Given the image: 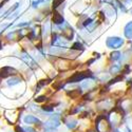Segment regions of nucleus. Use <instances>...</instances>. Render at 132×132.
<instances>
[{"label": "nucleus", "instance_id": "9b49d317", "mask_svg": "<svg viewBox=\"0 0 132 132\" xmlns=\"http://www.w3.org/2000/svg\"><path fill=\"white\" fill-rule=\"evenodd\" d=\"M81 94H82V89H81V88H80V89H75V90H72V91H69L68 92V95L71 98H77Z\"/></svg>", "mask_w": 132, "mask_h": 132}, {"label": "nucleus", "instance_id": "b1692460", "mask_svg": "<svg viewBox=\"0 0 132 132\" xmlns=\"http://www.w3.org/2000/svg\"><path fill=\"white\" fill-rule=\"evenodd\" d=\"M130 13H131V14H132V7H131V9H130Z\"/></svg>", "mask_w": 132, "mask_h": 132}, {"label": "nucleus", "instance_id": "aec40b11", "mask_svg": "<svg viewBox=\"0 0 132 132\" xmlns=\"http://www.w3.org/2000/svg\"><path fill=\"white\" fill-rule=\"evenodd\" d=\"M24 130H26V132H37L34 128H32V127H27V128H24Z\"/></svg>", "mask_w": 132, "mask_h": 132}, {"label": "nucleus", "instance_id": "2eb2a0df", "mask_svg": "<svg viewBox=\"0 0 132 132\" xmlns=\"http://www.w3.org/2000/svg\"><path fill=\"white\" fill-rule=\"evenodd\" d=\"M115 3L117 4L118 9L122 11V13H127V7H126V5H125L123 2H120V0H116Z\"/></svg>", "mask_w": 132, "mask_h": 132}, {"label": "nucleus", "instance_id": "4468645a", "mask_svg": "<svg viewBox=\"0 0 132 132\" xmlns=\"http://www.w3.org/2000/svg\"><path fill=\"white\" fill-rule=\"evenodd\" d=\"M41 110L46 113H52V112H54V107L52 105H43L41 107Z\"/></svg>", "mask_w": 132, "mask_h": 132}, {"label": "nucleus", "instance_id": "7ed1b4c3", "mask_svg": "<svg viewBox=\"0 0 132 132\" xmlns=\"http://www.w3.org/2000/svg\"><path fill=\"white\" fill-rule=\"evenodd\" d=\"M17 74L18 71L13 67H10V65H5V67L0 69V78H9L11 76H14Z\"/></svg>", "mask_w": 132, "mask_h": 132}, {"label": "nucleus", "instance_id": "ddd939ff", "mask_svg": "<svg viewBox=\"0 0 132 132\" xmlns=\"http://www.w3.org/2000/svg\"><path fill=\"white\" fill-rule=\"evenodd\" d=\"M64 123L67 125L68 129H70V130H73L75 127H77V120L74 119V118H70L69 120H65Z\"/></svg>", "mask_w": 132, "mask_h": 132}, {"label": "nucleus", "instance_id": "412c9836", "mask_svg": "<svg viewBox=\"0 0 132 132\" xmlns=\"http://www.w3.org/2000/svg\"><path fill=\"white\" fill-rule=\"evenodd\" d=\"M122 2H123L125 5H127V4H132V0H122Z\"/></svg>", "mask_w": 132, "mask_h": 132}, {"label": "nucleus", "instance_id": "0eeeda50", "mask_svg": "<svg viewBox=\"0 0 132 132\" xmlns=\"http://www.w3.org/2000/svg\"><path fill=\"white\" fill-rule=\"evenodd\" d=\"M124 35L127 39L131 40L132 39V21H129V22L125 26L124 28Z\"/></svg>", "mask_w": 132, "mask_h": 132}, {"label": "nucleus", "instance_id": "20e7f679", "mask_svg": "<svg viewBox=\"0 0 132 132\" xmlns=\"http://www.w3.org/2000/svg\"><path fill=\"white\" fill-rule=\"evenodd\" d=\"M23 122H24L26 124H28V125H38V126H40V125L42 124L41 120H40L38 117L32 115V114L26 115V116L23 117Z\"/></svg>", "mask_w": 132, "mask_h": 132}, {"label": "nucleus", "instance_id": "423d86ee", "mask_svg": "<svg viewBox=\"0 0 132 132\" xmlns=\"http://www.w3.org/2000/svg\"><path fill=\"white\" fill-rule=\"evenodd\" d=\"M64 22V19H63V16L58 13L57 11H54L53 12V23L56 24V26H60Z\"/></svg>", "mask_w": 132, "mask_h": 132}, {"label": "nucleus", "instance_id": "f8f14e48", "mask_svg": "<svg viewBox=\"0 0 132 132\" xmlns=\"http://www.w3.org/2000/svg\"><path fill=\"white\" fill-rule=\"evenodd\" d=\"M122 56H123V54L120 53L119 51H113L111 54H110V58H111L113 61H118L122 59Z\"/></svg>", "mask_w": 132, "mask_h": 132}, {"label": "nucleus", "instance_id": "4be33fe9", "mask_svg": "<svg viewBox=\"0 0 132 132\" xmlns=\"http://www.w3.org/2000/svg\"><path fill=\"white\" fill-rule=\"evenodd\" d=\"M3 48V46H2V42H1V40H0V50H1Z\"/></svg>", "mask_w": 132, "mask_h": 132}, {"label": "nucleus", "instance_id": "a211bd4d", "mask_svg": "<svg viewBox=\"0 0 132 132\" xmlns=\"http://www.w3.org/2000/svg\"><path fill=\"white\" fill-rule=\"evenodd\" d=\"M15 132H26V130H24V128H22L21 126H19V125H16L15 126V130H14Z\"/></svg>", "mask_w": 132, "mask_h": 132}, {"label": "nucleus", "instance_id": "f257e3e1", "mask_svg": "<svg viewBox=\"0 0 132 132\" xmlns=\"http://www.w3.org/2000/svg\"><path fill=\"white\" fill-rule=\"evenodd\" d=\"M88 78H93V79H96L94 77V75L91 71H81V72H75L73 73L70 77L65 80L67 84H77V82H80V81H84Z\"/></svg>", "mask_w": 132, "mask_h": 132}, {"label": "nucleus", "instance_id": "39448f33", "mask_svg": "<svg viewBox=\"0 0 132 132\" xmlns=\"http://www.w3.org/2000/svg\"><path fill=\"white\" fill-rule=\"evenodd\" d=\"M21 82V78L17 75H14V76H11L6 79V86L12 88V87H15L17 85H19Z\"/></svg>", "mask_w": 132, "mask_h": 132}, {"label": "nucleus", "instance_id": "f03ea898", "mask_svg": "<svg viewBox=\"0 0 132 132\" xmlns=\"http://www.w3.org/2000/svg\"><path fill=\"white\" fill-rule=\"evenodd\" d=\"M125 43V40L122 37H117V36H113V37H108L106 40V46L107 48L111 49V50H117L119 48H122Z\"/></svg>", "mask_w": 132, "mask_h": 132}, {"label": "nucleus", "instance_id": "f3484780", "mask_svg": "<svg viewBox=\"0 0 132 132\" xmlns=\"http://www.w3.org/2000/svg\"><path fill=\"white\" fill-rule=\"evenodd\" d=\"M61 2H62V0H54V1H53V9L56 11L57 7L61 4Z\"/></svg>", "mask_w": 132, "mask_h": 132}, {"label": "nucleus", "instance_id": "1a4fd4ad", "mask_svg": "<svg viewBox=\"0 0 132 132\" xmlns=\"http://www.w3.org/2000/svg\"><path fill=\"white\" fill-rule=\"evenodd\" d=\"M70 49H71V51H76V52H81V51H84L85 50V47H84V45L81 42H79V41H75L73 45L70 47Z\"/></svg>", "mask_w": 132, "mask_h": 132}, {"label": "nucleus", "instance_id": "393cba45", "mask_svg": "<svg viewBox=\"0 0 132 132\" xmlns=\"http://www.w3.org/2000/svg\"><path fill=\"white\" fill-rule=\"evenodd\" d=\"M130 43H131V49H132V40L130 41Z\"/></svg>", "mask_w": 132, "mask_h": 132}, {"label": "nucleus", "instance_id": "5701e85b", "mask_svg": "<svg viewBox=\"0 0 132 132\" xmlns=\"http://www.w3.org/2000/svg\"><path fill=\"white\" fill-rule=\"evenodd\" d=\"M113 132H119V130H117V129H113Z\"/></svg>", "mask_w": 132, "mask_h": 132}, {"label": "nucleus", "instance_id": "9d476101", "mask_svg": "<svg viewBox=\"0 0 132 132\" xmlns=\"http://www.w3.org/2000/svg\"><path fill=\"white\" fill-rule=\"evenodd\" d=\"M65 84H67V82H65L64 80H57V81H54V84L52 85V87H53L54 90L59 91V90H62L63 89Z\"/></svg>", "mask_w": 132, "mask_h": 132}, {"label": "nucleus", "instance_id": "6e6552de", "mask_svg": "<svg viewBox=\"0 0 132 132\" xmlns=\"http://www.w3.org/2000/svg\"><path fill=\"white\" fill-rule=\"evenodd\" d=\"M122 64H112L111 67H110V70H109V73L113 75V76H116L118 75V73L122 72Z\"/></svg>", "mask_w": 132, "mask_h": 132}, {"label": "nucleus", "instance_id": "dca6fc26", "mask_svg": "<svg viewBox=\"0 0 132 132\" xmlns=\"http://www.w3.org/2000/svg\"><path fill=\"white\" fill-rule=\"evenodd\" d=\"M34 101H35V103H37V104H40V103H45V102H47V101H48V97H47L46 95H40V96L36 97Z\"/></svg>", "mask_w": 132, "mask_h": 132}, {"label": "nucleus", "instance_id": "6ab92c4d", "mask_svg": "<svg viewBox=\"0 0 132 132\" xmlns=\"http://www.w3.org/2000/svg\"><path fill=\"white\" fill-rule=\"evenodd\" d=\"M28 26H30V22H21V23L17 24L18 28H23V27H28Z\"/></svg>", "mask_w": 132, "mask_h": 132}]
</instances>
